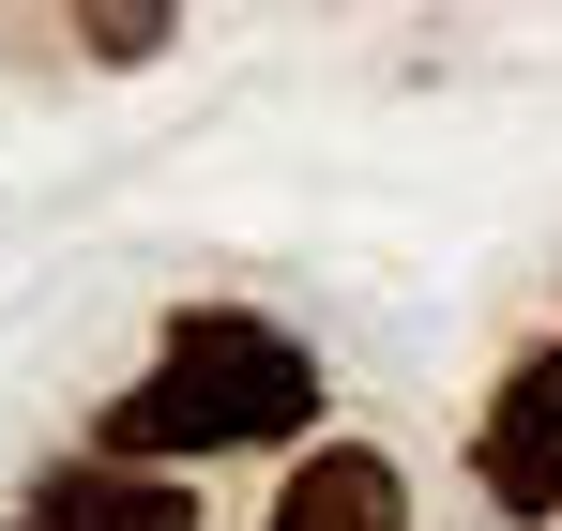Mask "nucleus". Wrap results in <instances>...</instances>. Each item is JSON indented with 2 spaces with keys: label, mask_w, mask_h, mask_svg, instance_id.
<instances>
[{
  "label": "nucleus",
  "mask_w": 562,
  "mask_h": 531,
  "mask_svg": "<svg viewBox=\"0 0 562 531\" xmlns=\"http://www.w3.org/2000/svg\"><path fill=\"white\" fill-rule=\"evenodd\" d=\"M319 426V364H304V335H274V319H244V304H198V319H168V350H153V380L106 410V471H198V455H274Z\"/></svg>",
  "instance_id": "f257e3e1"
},
{
  "label": "nucleus",
  "mask_w": 562,
  "mask_h": 531,
  "mask_svg": "<svg viewBox=\"0 0 562 531\" xmlns=\"http://www.w3.org/2000/svg\"><path fill=\"white\" fill-rule=\"evenodd\" d=\"M471 486L502 517H562V350H517L486 426H471Z\"/></svg>",
  "instance_id": "f03ea898"
},
{
  "label": "nucleus",
  "mask_w": 562,
  "mask_h": 531,
  "mask_svg": "<svg viewBox=\"0 0 562 531\" xmlns=\"http://www.w3.org/2000/svg\"><path fill=\"white\" fill-rule=\"evenodd\" d=\"M31 531H198V486L183 471H106V455H77V471H46Z\"/></svg>",
  "instance_id": "7ed1b4c3"
},
{
  "label": "nucleus",
  "mask_w": 562,
  "mask_h": 531,
  "mask_svg": "<svg viewBox=\"0 0 562 531\" xmlns=\"http://www.w3.org/2000/svg\"><path fill=\"white\" fill-rule=\"evenodd\" d=\"M274 531H395V455H366V441L304 455L289 501H274Z\"/></svg>",
  "instance_id": "20e7f679"
},
{
  "label": "nucleus",
  "mask_w": 562,
  "mask_h": 531,
  "mask_svg": "<svg viewBox=\"0 0 562 531\" xmlns=\"http://www.w3.org/2000/svg\"><path fill=\"white\" fill-rule=\"evenodd\" d=\"M77 31H92V61H153L183 15H153V0H106V15H77Z\"/></svg>",
  "instance_id": "39448f33"
}]
</instances>
